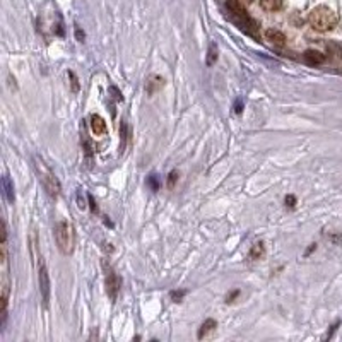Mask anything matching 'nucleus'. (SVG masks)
Here are the masks:
<instances>
[{
  "mask_svg": "<svg viewBox=\"0 0 342 342\" xmlns=\"http://www.w3.org/2000/svg\"><path fill=\"white\" fill-rule=\"evenodd\" d=\"M308 22H310V26L313 28L315 31L325 33V31H330V29H334L337 26L339 17H337V14L327 6H319L310 12V16H308Z\"/></svg>",
  "mask_w": 342,
  "mask_h": 342,
  "instance_id": "nucleus-1",
  "label": "nucleus"
},
{
  "mask_svg": "<svg viewBox=\"0 0 342 342\" xmlns=\"http://www.w3.org/2000/svg\"><path fill=\"white\" fill-rule=\"evenodd\" d=\"M55 239L58 250L63 255H70L76 247V229L68 221H60L55 226Z\"/></svg>",
  "mask_w": 342,
  "mask_h": 342,
  "instance_id": "nucleus-2",
  "label": "nucleus"
},
{
  "mask_svg": "<svg viewBox=\"0 0 342 342\" xmlns=\"http://www.w3.org/2000/svg\"><path fill=\"white\" fill-rule=\"evenodd\" d=\"M36 168H38V173H40V180H41L43 187H45L48 195L53 197V199H57L58 193H60V183H58L57 177L46 168L45 163L40 161V159H36Z\"/></svg>",
  "mask_w": 342,
  "mask_h": 342,
  "instance_id": "nucleus-3",
  "label": "nucleus"
},
{
  "mask_svg": "<svg viewBox=\"0 0 342 342\" xmlns=\"http://www.w3.org/2000/svg\"><path fill=\"white\" fill-rule=\"evenodd\" d=\"M38 282H40V292H41V300H43V305L48 306V303H50V276H48V271H46V263H45V258H40V262H38Z\"/></svg>",
  "mask_w": 342,
  "mask_h": 342,
  "instance_id": "nucleus-4",
  "label": "nucleus"
},
{
  "mask_svg": "<svg viewBox=\"0 0 342 342\" xmlns=\"http://www.w3.org/2000/svg\"><path fill=\"white\" fill-rule=\"evenodd\" d=\"M105 271H106V289H108V295L111 300H115L120 289V277L116 276V272L111 267L106 265V263H105Z\"/></svg>",
  "mask_w": 342,
  "mask_h": 342,
  "instance_id": "nucleus-5",
  "label": "nucleus"
},
{
  "mask_svg": "<svg viewBox=\"0 0 342 342\" xmlns=\"http://www.w3.org/2000/svg\"><path fill=\"white\" fill-rule=\"evenodd\" d=\"M325 48H327V55H329V58L332 62H340L342 60V43L327 41Z\"/></svg>",
  "mask_w": 342,
  "mask_h": 342,
  "instance_id": "nucleus-6",
  "label": "nucleus"
},
{
  "mask_svg": "<svg viewBox=\"0 0 342 342\" xmlns=\"http://www.w3.org/2000/svg\"><path fill=\"white\" fill-rule=\"evenodd\" d=\"M303 60H305L308 65H320V63L325 62V55H322V53L316 50H306L303 53Z\"/></svg>",
  "mask_w": 342,
  "mask_h": 342,
  "instance_id": "nucleus-7",
  "label": "nucleus"
},
{
  "mask_svg": "<svg viewBox=\"0 0 342 342\" xmlns=\"http://www.w3.org/2000/svg\"><path fill=\"white\" fill-rule=\"evenodd\" d=\"M91 130L94 135H105L106 134V121L100 115H91Z\"/></svg>",
  "mask_w": 342,
  "mask_h": 342,
  "instance_id": "nucleus-8",
  "label": "nucleus"
},
{
  "mask_svg": "<svg viewBox=\"0 0 342 342\" xmlns=\"http://www.w3.org/2000/svg\"><path fill=\"white\" fill-rule=\"evenodd\" d=\"M265 38L272 43V45H276V46H284V43H286L284 33L277 31V29H268V31L265 33Z\"/></svg>",
  "mask_w": 342,
  "mask_h": 342,
  "instance_id": "nucleus-9",
  "label": "nucleus"
},
{
  "mask_svg": "<svg viewBox=\"0 0 342 342\" xmlns=\"http://www.w3.org/2000/svg\"><path fill=\"white\" fill-rule=\"evenodd\" d=\"M2 187H4V195H6L7 202L14 204V200H16V197H14V185H12L11 178H9L7 175L2 178Z\"/></svg>",
  "mask_w": 342,
  "mask_h": 342,
  "instance_id": "nucleus-10",
  "label": "nucleus"
},
{
  "mask_svg": "<svg viewBox=\"0 0 342 342\" xmlns=\"http://www.w3.org/2000/svg\"><path fill=\"white\" fill-rule=\"evenodd\" d=\"M163 86H164V79H163V77L151 76L149 77V82H148V92H149V94H154V92H158Z\"/></svg>",
  "mask_w": 342,
  "mask_h": 342,
  "instance_id": "nucleus-11",
  "label": "nucleus"
},
{
  "mask_svg": "<svg viewBox=\"0 0 342 342\" xmlns=\"http://www.w3.org/2000/svg\"><path fill=\"white\" fill-rule=\"evenodd\" d=\"M217 327V324H216V320H212V319H207L204 322L202 325H200V329H199V334H197V337L199 339H204L205 335H209L211 332L216 329Z\"/></svg>",
  "mask_w": 342,
  "mask_h": 342,
  "instance_id": "nucleus-12",
  "label": "nucleus"
},
{
  "mask_svg": "<svg viewBox=\"0 0 342 342\" xmlns=\"http://www.w3.org/2000/svg\"><path fill=\"white\" fill-rule=\"evenodd\" d=\"M260 6L263 11L267 12H276L282 9V0H260Z\"/></svg>",
  "mask_w": 342,
  "mask_h": 342,
  "instance_id": "nucleus-13",
  "label": "nucleus"
},
{
  "mask_svg": "<svg viewBox=\"0 0 342 342\" xmlns=\"http://www.w3.org/2000/svg\"><path fill=\"white\" fill-rule=\"evenodd\" d=\"M263 255H265V247H263L262 241L252 247V250H250V258H252V260H260Z\"/></svg>",
  "mask_w": 342,
  "mask_h": 342,
  "instance_id": "nucleus-14",
  "label": "nucleus"
},
{
  "mask_svg": "<svg viewBox=\"0 0 342 342\" xmlns=\"http://www.w3.org/2000/svg\"><path fill=\"white\" fill-rule=\"evenodd\" d=\"M217 57H219V53H217V46H216V43H211L209 45V52H207V65L209 67H212L214 63H216V60H217Z\"/></svg>",
  "mask_w": 342,
  "mask_h": 342,
  "instance_id": "nucleus-15",
  "label": "nucleus"
},
{
  "mask_svg": "<svg viewBox=\"0 0 342 342\" xmlns=\"http://www.w3.org/2000/svg\"><path fill=\"white\" fill-rule=\"evenodd\" d=\"M183 296H185V291H180V292H178V291H173V292H171V300H173L175 303H180V301H182V298H183Z\"/></svg>",
  "mask_w": 342,
  "mask_h": 342,
  "instance_id": "nucleus-16",
  "label": "nucleus"
},
{
  "mask_svg": "<svg viewBox=\"0 0 342 342\" xmlns=\"http://www.w3.org/2000/svg\"><path fill=\"white\" fill-rule=\"evenodd\" d=\"M149 187L154 190H158L159 188V182H158V177H149Z\"/></svg>",
  "mask_w": 342,
  "mask_h": 342,
  "instance_id": "nucleus-17",
  "label": "nucleus"
},
{
  "mask_svg": "<svg viewBox=\"0 0 342 342\" xmlns=\"http://www.w3.org/2000/svg\"><path fill=\"white\" fill-rule=\"evenodd\" d=\"M177 177H178V171H171L169 177H168V185L169 187H173L175 182H177Z\"/></svg>",
  "mask_w": 342,
  "mask_h": 342,
  "instance_id": "nucleus-18",
  "label": "nucleus"
},
{
  "mask_svg": "<svg viewBox=\"0 0 342 342\" xmlns=\"http://www.w3.org/2000/svg\"><path fill=\"white\" fill-rule=\"evenodd\" d=\"M286 205H289V207H295V205H296V197H295V195H287V197H286Z\"/></svg>",
  "mask_w": 342,
  "mask_h": 342,
  "instance_id": "nucleus-19",
  "label": "nucleus"
},
{
  "mask_svg": "<svg viewBox=\"0 0 342 342\" xmlns=\"http://www.w3.org/2000/svg\"><path fill=\"white\" fill-rule=\"evenodd\" d=\"M68 76L72 77V84H74V91H77V89H79V86H77V79H76V76L72 74V72H68Z\"/></svg>",
  "mask_w": 342,
  "mask_h": 342,
  "instance_id": "nucleus-20",
  "label": "nucleus"
},
{
  "mask_svg": "<svg viewBox=\"0 0 342 342\" xmlns=\"http://www.w3.org/2000/svg\"><path fill=\"white\" fill-rule=\"evenodd\" d=\"M241 108H243V106H241V101L238 100V101H236V105H234V111H236V113H241Z\"/></svg>",
  "mask_w": 342,
  "mask_h": 342,
  "instance_id": "nucleus-21",
  "label": "nucleus"
},
{
  "mask_svg": "<svg viewBox=\"0 0 342 342\" xmlns=\"http://www.w3.org/2000/svg\"><path fill=\"white\" fill-rule=\"evenodd\" d=\"M238 292H239V291H234V292H231V295L228 296V300H226V301H228V303H231V300H234V298L238 296Z\"/></svg>",
  "mask_w": 342,
  "mask_h": 342,
  "instance_id": "nucleus-22",
  "label": "nucleus"
},
{
  "mask_svg": "<svg viewBox=\"0 0 342 342\" xmlns=\"http://www.w3.org/2000/svg\"><path fill=\"white\" fill-rule=\"evenodd\" d=\"M76 33H77V38H79V40H81V41H82V40H84V33H81V31H79V29H77V31H76Z\"/></svg>",
  "mask_w": 342,
  "mask_h": 342,
  "instance_id": "nucleus-23",
  "label": "nucleus"
},
{
  "mask_svg": "<svg viewBox=\"0 0 342 342\" xmlns=\"http://www.w3.org/2000/svg\"><path fill=\"white\" fill-rule=\"evenodd\" d=\"M239 2H241V4H250L252 0H239Z\"/></svg>",
  "mask_w": 342,
  "mask_h": 342,
  "instance_id": "nucleus-24",
  "label": "nucleus"
}]
</instances>
